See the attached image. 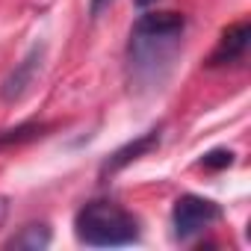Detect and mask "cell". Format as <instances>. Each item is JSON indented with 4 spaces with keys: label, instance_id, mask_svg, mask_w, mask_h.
<instances>
[{
    "label": "cell",
    "instance_id": "obj_1",
    "mask_svg": "<svg viewBox=\"0 0 251 251\" xmlns=\"http://www.w3.org/2000/svg\"><path fill=\"white\" fill-rule=\"evenodd\" d=\"M186 18L177 12H145L130 30L127 65L130 77L139 86H160L169 74L180 42H183Z\"/></svg>",
    "mask_w": 251,
    "mask_h": 251
},
{
    "label": "cell",
    "instance_id": "obj_2",
    "mask_svg": "<svg viewBox=\"0 0 251 251\" xmlns=\"http://www.w3.org/2000/svg\"><path fill=\"white\" fill-rule=\"evenodd\" d=\"M74 236L89 248H121L142 236L139 219L115 201L95 198L74 213Z\"/></svg>",
    "mask_w": 251,
    "mask_h": 251
},
{
    "label": "cell",
    "instance_id": "obj_3",
    "mask_svg": "<svg viewBox=\"0 0 251 251\" xmlns=\"http://www.w3.org/2000/svg\"><path fill=\"white\" fill-rule=\"evenodd\" d=\"M222 219V207L201 195H180L172 207V233L177 242H192Z\"/></svg>",
    "mask_w": 251,
    "mask_h": 251
},
{
    "label": "cell",
    "instance_id": "obj_4",
    "mask_svg": "<svg viewBox=\"0 0 251 251\" xmlns=\"http://www.w3.org/2000/svg\"><path fill=\"white\" fill-rule=\"evenodd\" d=\"M42 59H45V45H33L30 50H27V56L9 71V77L3 80V86H0V98L3 100H18V98H24V92L33 86V80H36V74L42 71Z\"/></svg>",
    "mask_w": 251,
    "mask_h": 251
},
{
    "label": "cell",
    "instance_id": "obj_5",
    "mask_svg": "<svg viewBox=\"0 0 251 251\" xmlns=\"http://www.w3.org/2000/svg\"><path fill=\"white\" fill-rule=\"evenodd\" d=\"M248 42H251V24H248V21L230 24V27L222 33V39H219L216 50L210 53L207 65H210V68H219V65L242 62V59H245V50H248Z\"/></svg>",
    "mask_w": 251,
    "mask_h": 251
},
{
    "label": "cell",
    "instance_id": "obj_6",
    "mask_svg": "<svg viewBox=\"0 0 251 251\" xmlns=\"http://www.w3.org/2000/svg\"><path fill=\"white\" fill-rule=\"evenodd\" d=\"M160 139H163V127H154V130L142 133L139 139L127 142L124 148H118V151H115V154H109V160H106V163L100 166V177H106V175H115V172H121L124 166H130L133 160L145 157L148 151L160 148Z\"/></svg>",
    "mask_w": 251,
    "mask_h": 251
},
{
    "label": "cell",
    "instance_id": "obj_7",
    "mask_svg": "<svg viewBox=\"0 0 251 251\" xmlns=\"http://www.w3.org/2000/svg\"><path fill=\"white\" fill-rule=\"evenodd\" d=\"M48 245H50V227L45 222L24 225L12 239H6V248H15V251H42Z\"/></svg>",
    "mask_w": 251,
    "mask_h": 251
},
{
    "label": "cell",
    "instance_id": "obj_8",
    "mask_svg": "<svg viewBox=\"0 0 251 251\" xmlns=\"http://www.w3.org/2000/svg\"><path fill=\"white\" fill-rule=\"evenodd\" d=\"M45 124L39 121H27V124H18V127H9V130H0V148L6 145H18V142H30L36 136H45Z\"/></svg>",
    "mask_w": 251,
    "mask_h": 251
},
{
    "label": "cell",
    "instance_id": "obj_9",
    "mask_svg": "<svg viewBox=\"0 0 251 251\" xmlns=\"http://www.w3.org/2000/svg\"><path fill=\"white\" fill-rule=\"evenodd\" d=\"M201 166L204 169H227V166H233V151L216 148V151H210V154L201 157Z\"/></svg>",
    "mask_w": 251,
    "mask_h": 251
},
{
    "label": "cell",
    "instance_id": "obj_10",
    "mask_svg": "<svg viewBox=\"0 0 251 251\" xmlns=\"http://www.w3.org/2000/svg\"><path fill=\"white\" fill-rule=\"evenodd\" d=\"M106 3H109V0H92V15H98V12H100Z\"/></svg>",
    "mask_w": 251,
    "mask_h": 251
}]
</instances>
